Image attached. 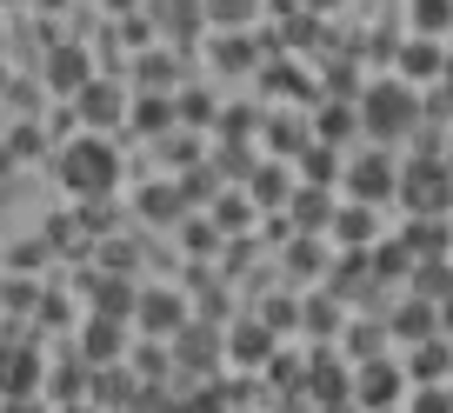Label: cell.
<instances>
[{
    "instance_id": "6",
    "label": "cell",
    "mask_w": 453,
    "mask_h": 413,
    "mask_svg": "<svg viewBox=\"0 0 453 413\" xmlns=\"http://www.w3.org/2000/svg\"><path fill=\"white\" fill-rule=\"evenodd\" d=\"M73 114H81L87 127H113V120L127 114V87H120V80H100V73H87V80L73 87Z\"/></svg>"
},
{
    "instance_id": "5",
    "label": "cell",
    "mask_w": 453,
    "mask_h": 413,
    "mask_svg": "<svg viewBox=\"0 0 453 413\" xmlns=\"http://www.w3.org/2000/svg\"><path fill=\"white\" fill-rule=\"evenodd\" d=\"M127 314L141 320V333H147V340H167V333L187 320V300H180V287H147V294H134V307H127Z\"/></svg>"
},
{
    "instance_id": "45",
    "label": "cell",
    "mask_w": 453,
    "mask_h": 413,
    "mask_svg": "<svg viewBox=\"0 0 453 413\" xmlns=\"http://www.w3.org/2000/svg\"><path fill=\"white\" fill-rule=\"evenodd\" d=\"M0 7H14V0H0Z\"/></svg>"
},
{
    "instance_id": "41",
    "label": "cell",
    "mask_w": 453,
    "mask_h": 413,
    "mask_svg": "<svg viewBox=\"0 0 453 413\" xmlns=\"http://www.w3.org/2000/svg\"><path fill=\"white\" fill-rule=\"evenodd\" d=\"M60 413H107V407H94V400H73V407H60Z\"/></svg>"
},
{
    "instance_id": "38",
    "label": "cell",
    "mask_w": 453,
    "mask_h": 413,
    "mask_svg": "<svg viewBox=\"0 0 453 413\" xmlns=\"http://www.w3.org/2000/svg\"><path fill=\"white\" fill-rule=\"evenodd\" d=\"M213 214H220V227H241V220H247V200H234V194H226L220 207H213Z\"/></svg>"
},
{
    "instance_id": "36",
    "label": "cell",
    "mask_w": 453,
    "mask_h": 413,
    "mask_svg": "<svg viewBox=\"0 0 453 413\" xmlns=\"http://www.w3.org/2000/svg\"><path fill=\"white\" fill-rule=\"evenodd\" d=\"M173 114H187V120H207V114H213V100H207V94H187V100H173Z\"/></svg>"
},
{
    "instance_id": "37",
    "label": "cell",
    "mask_w": 453,
    "mask_h": 413,
    "mask_svg": "<svg viewBox=\"0 0 453 413\" xmlns=\"http://www.w3.org/2000/svg\"><path fill=\"white\" fill-rule=\"evenodd\" d=\"M187 247H194V254H213V227L207 220H187Z\"/></svg>"
},
{
    "instance_id": "34",
    "label": "cell",
    "mask_w": 453,
    "mask_h": 413,
    "mask_svg": "<svg viewBox=\"0 0 453 413\" xmlns=\"http://www.w3.org/2000/svg\"><path fill=\"white\" fill-rule=\"evenodd\" d=\"M300 167H307L313 180L326 187V173H334V154H326V147H307V154H300Z\"/></svg>"
},
{
    "instance_id": "7",
    "label": "cell",
    "mask_w": 453,
    "mask_h": 413,
    "mask_svg": "<svg viewBox=\"0 0 453 413\" xmlns=\"http://www.w3.org/2000/svg\"><path fill=\"white\" fill-rule=\"evenodd\" d=\"M41 373H47V360H41L34 340H0V400L7 394H41Z\"/></svg>"
},
{
    "instance_id": "30",
    "label": "cell",
    "mask_w": 453,
    "mask_h": 413,
    "mask_svg": "<svg viewBox=\"0 0 453 413\" xmlns=\"http://www.w3.org/2000/svg\"><path fill=\"white\" fill-rule=\"evenodd\" d=\"M141 87L147 94H167L173 87V54H141Z\"/></svg>"
},
{
    "instance_id": "29",
    "label": "cell",
    "mask_w": 453,
    "mask_h": 413,
    "mask_svg": "<svg viewBox=\"0 0 453 413\" xmlns=\"http://www.w3.org/2000/svg\"><path fill=\"white\" fill-rule=\"evenodd\" d=\"M226 386H200V394H173V413H226Z\"/></svg>"
},
{
    "instance_id": "10",
    "label": "cell",
    "mask_w": 453,
    "mask_h": 413,
    "mask_svg": "<svg viewBox=\"0 0 453 413\" xmlns=\"http://www.w3.org/2000/svg\"><path fill=\"white\" fill-rule=\"evenodd\" d=\"M326 233L354 254V247H373V241H380V220H373L367 200H347V207H334V214H326Z\"/></svg>"
},
{
    "instance_id": "1",
    "label": "cell",
    "mask_w": 453,
    "mask_h": 413,
    "mask_svg": "<svg viewBox=\"0 0 453 413\" xmlns=\"http://www.w3.org/2000/svg\"><path fill=\"white\" fill-rule=\"evenodd\" d=\"M354 127H367L373 141H407V134L420 127V87H407L400 73H387V80L360 87Z\"/></svg>"
},
{
    "instance_id": "44",
    "label": "cell",
    "mask_w": 453,
    "mask_h": 413,
    "mask_svg": "<svg viewBox=\"0 0 453 413\" xmlns=\"http://www.w3.org/2000/svg\"><path fill=\"white\" fill-rule=\"evenodd\" d=\"M280 413H307V407H300V400H294V394H287V407H280Z\"/></svg>"
},
{
    "instance_id": "16",
    "label": "cell",
    "mask_w": 453,
    "mask_h": 413,
    "mask_svg": "<svg viewBox=\"0 0 453 413\" xmlns=\"http://www.w3.org/2000/svg\"><path fill=\"white\" fill-rule=\"evenodd\" d=\"M87 373H94L87 360H60V367L41 373V394H54L60 407H73V400H87Z\"/></svg>"
},
{
    "instance_id": "27",
    "label": "cell",
    "mask_w": 453,
    "mask_h": 413,
    "mask_svg": "<svg viewBox=\"0 0 453 413\" xmlns=\"http://www.w3.org/2000/svg\"><path fill=\"white\" fill-rule=\"evenodd\" d=\"M141 214H147V220H180V214H187L180 187H147V194H141Z\"/></svg>"
},
{
    "instance_id": "15",
    "label": "cell",
    "mask_w": 453,
    "mask_h": 413,
    "mask_svg": "<svg viewBox=\"0 0 453 413\" xmlns=\"http://www.w3.org/2000/svg\"><path fill=\"white\" fill-rule=\"evenodd\" d=\"M87 73H94L87 47H54V54H47V87H54V94H73Z\"/></svg>"
},
{
    "instance_id": "17",
    "label": "cell",
    "mask_w": 453,
    "mask_h": 413,
    "mask_svg": "<svg viewBox=\"0 0 453 413\" xmlns=\"http://www.w3.org/2000/svg\"><path fill=\"white\" fill-rule=\"evenodd\" d=\"M413 386L426 380H447V333H426V340H413V367H407Z\"/></svg>"
},
{
    "instance_id": "3",
    "label": "cell",
    "mask_w": 453,
    "mask_h": 413,
    "mask_svg": "<svg viewBox=\"0 0 453 413\" xmlns=\"http://www.w3.org/2000/svg\"><path fill=\"white\" fill-rule=\"evenodd\" d=\"M394 200L407 207V214H447V200H453L447 160L420 154V160H407V167H394Z\"/></svg>"
},
{
    "instance_id": "18",
    "label": "cell",
    "mask_w": 453,
    "mask_h": 413,
    "mask_svg": "<svg viewBox=\"0 0 453 413\" xmlns=\"http://www.w3.org/2000/svg\"><path fill=\"white\" fill-rule=\"evenodd\" d=\"M394 333H400V340H426V333H440V300H407V307H394Z\"/></svg>"
},
{
    "instance_id": "22",
    "label": "cell",
    "mask_w": 453,
    "mask_h": 413,
    "mask_svg": "<svg viewBox=\"0 0 453 413\" xmlns=\"http://www.w3.org/2000/svg\"><path fill=\"white\" fill-rule=\"evenodd\" d=\"M260 7H267V0H200V14H207L213 27H254Z\"/></svg>"
},
{
    "instance_id": "28",
    "label": "cell",
    "mask_w": 453,
    "mask_h": 413,
    "mask_svg": "<svg viewBox=\"0 0 453 413\" xmlns=\"http://www.w3.org/2000/svg\"><path fill=\"white\" fill-rule=\"evenodd\" d=\"M453 27V0H413V34H447Z\"/></svg>"
},
{
    "instance_id": "12",
    "label": "cell",
    "mask_w": 453,
    "mask_h": 413,
    "mask_svg": "<svg viewBox=\"0 0 453 413\" xmlns=\"http://www.w3.org/2000/svg\"><path fill=\"white\" fill-rule=\"evenodd\" d=\"M347 194L367 200V207H380V200H394V154L387 147H373L367 160L354 167V180H347Z\"/></svg>"
},
{
    "instance_id": "11",
    "label": "cell",
    "mask_w": 453,
    "mask_h": 413,
    "mask_svg": "<svg viewBox=\"0 0 453 413\" xmlns=\"http://www.w3.org/2000/svg\"><path fill=\"white\" fill-rule=\"evenodd\" d=\"M81 360H87V367H107V360H127V320H113V314H94V320H87V340H81Z\"/></svg>"
},
{
    "instance_id": "14",
    "label": "cell",
    "mask_w": 453,
    "mask_h": 413,
    "mask_svg": "<svg viewBox=\"0 0 453 413\" xmlns=\"http://www.w3.org/2000/svg\"><path fill=\"white\" fill-rule=\"evenodd\" d=\"M300 394L320 400V407H340V400H347V367H340L334 354H313V367L300 373Z\"/></svg>"
},
{
    "instance_id": "25",
    "label": "cell",
    "mask_w": 453,
    "mask_h": 413,
    "mask_svg": "<svg viewBox=\"0 0 453 413\" xmlns=\"http://www.w3.org/2000/svg\"><path fill=\"white\" fill-rule=\"evenodd\" d=\"M407 273H413V294L420 300H447V254L420 260V267H407Z\"/></svg>"
},
{
    "instance_id": "32",
    "label": "cell",
    "mask_w": 453,
    "mask_h": 413,
    "mask_svg": "<svg viewBox=\"0 0 453 413\" xmlns=\"http://www.w3.org/2000/svg\"><path fill=\"white\" fill-rule=\"evenodd\" d=\"M354 134V107H320V141H347Z\"/></svg>"
},
{
    "instance_id": "13",
    "label": "cell",
    "mask_w": 453,
    "mask_h": 413,
    "mask_svg": "<svg viewBox=\"0 0 453 413\" xmlns=\"http://www.w3.org/2000/svg\"><path fill=\"white\" fill-rule=\"evenodd\" d=\"M273 354V333L260 327V320H241V327L220 333V360H241V367H267Z\"/></svg>"
},
{
    "instance_id": "8",
    "label": "cell",
    "mask_w": 453,
    "mask_h": 413,
    "mask_svg": "<svg viewBox=\"0 0 453 413\" xmlns=\"http://www.w3.org/2000/svg\"><path fill=\"white\" fill-rule=\"evenodd\" d=\"M400 80L407 87H440L447 80V47L434 41V34H420V41H400Z\"/></svg>"
},
{
    "instance_id": "39",
    "label": "cell",
    "mask_w": 453,
    "mask_h": 413,
    "mask_svg": "<svg viewBox=\"0 0 453 413\" xmlns=\"http://www.w3.org/2000/svg\"><path fill=\"white\" fill-rule=\"evenodd\" d=\"M294 214H300V220H313V227H320V220H326V200H320V194H300V207H294Z\"/></svg>"
},
{
    "instance_id": "35",
    "label": "cell",
    "mask_w": 453,
    "mask_h": 413,
    "mask_svg": "<svg viewBox=\"0 0 453 413\" xmlns=\"http://www.w3.org/2000/svg\"><path fill=\"white\" fill-rule=\"evenodd\" d=\"M254 180H260V187H254V200H260V207H273V200H280V173H273V167H260Z\"/></svg>"
},
{
    "instance_id": "24",
    "label": "cell",
    "mask_w": 453,
    "mask_h": 413,
    "mask_svg": "<svg viewBox=\"0 0 453 413\" xmlns=\"http://www.w3.org/2000/svg\"><path fill=\"white\" fill-rule=\"evenodd\" d=\"M213 60H220V67H254V41H247V27H220Z\"/></svg>"
},
{
    "instance_id": "31",
    "label": "cell",
    "mask_w": 453,
    "mask_h": 413,
    "mask_svg": "<svg viewBox=\"0 0 453 413\" xmlns=\"http://www.w3.org/2000/svg\"><path fill=\"white\" fill-rule=\"evenodd\" d=\"M300 320H307V333H313V340H326V333H334V294H320V300H313V307H307V314H300Z\"/></svg>"
},
{
    "instance_id": "2",
    "label": "cell",
    "mask_w": 453,
    "mask_h": 413,
    "mask_svg": "<svg viewBox=\"0 0 453 413\" xmlns=\"http://www.w3.org/2000/svg\"><path fill=\"white\" fill-rule=\"evenodd\" d=\"M60 187H67L73 200H107L113 187H120V154H113V141H100V134L67 141L60 147Z\"/></svg>"
},
{
    "instance_id": "33",
    "label": "cell",
    "mask_w": 453,
    "mask_h": 413,
    "mask_svg": "<svg viewBox=\"0 0 453 413\" xmlns=\"http://www.w3.org/2000/svg\"><path fill=\"white\" fill-rule=\"evenodd\" d=\"M260 327H267V333L300 327V307H294V300H267V307H260Z\"/></svg>"
},
{
    "instance_id": "9",
    "label": "cell",
    "mask_w": 453,
    "mask_h": 413,
    "mask_svg": "<svg viewBox=\"0 0 453 413\" xmlns=\"http://www.w3.org/2000/svg\"><path fill=\"white\" fill-rule=\"evenodd\" d=\"M167 340H173V367H187V373L220 367V333H213V327H187V320H180Z\"/></svg>"
},
{
    "instance_id": "46",
    "label": "cell",
    "mask_w": 453,
    "mask_h": 413,
    "mask_svg": "<svg viewBox=\"0 0 453 413\" xmlns=\"http://www.w3.org/2000/svg\"><path fill=\"white\" fill-rule=\"evenodd\" d=\"M226 413H234V407H226Z\"/></svg>"
},
{
    "instance_id": "4",
    "label": "cell",
    "mask_w": 453,
    "mask_h": 413,
    "mask_svg": "<svg viewBox=\"0 0 453 413\" xmlns=\"http://www.w3.org/2000/svg\"><path fill=\"white\" fill-rule=\"evenodd\" d=\"M400 394H407V373H400L387 354H373L360 373H347V400H354L360 413H373V407H400Z\"/></svg>"
},
{
    "instance_id": "21",
    "label": "cell",
    "mask_w": 453,
    "mask_h": 413,
    "mask_svg": "<svg viewBox=\"0 0 453 413\" xmlns=\"http://www.w3.org/2000/svg\"><path fill=\"white\" fill-rule=\"evenodd\" d=\"M154 14H160V27L180 34V41H194L200 20H207V14H200V0H154Z\"/></svg>"
},
{
    "instance_id": "20",
    "label": "cell",
    "mask_w": 453,
    "mask_h": 413,
    "mask_svg": "<svg viewBox=\"0 0 453 413\" xmlns=\"http://www.w3.org/2000/svg\"><path fill=\"white\" fill-rule=\"evenodd\" d=\"M87 287H94V314L127 320V307H134V287L120 280V273H87Z\"/></svg>"
},
{
    "instance_id": "23",
    "label": "cell",
    "mask_w": 453,
    "mask_h": 413,
    "mask_svg": "<svg viewBox=\"0 0 453 413\" xmlns=\"http://www.w3.org/2000/svg\"><path fill=\"white\" fill-rule=\"evenodd\" d=\"M173 120H180V114H173V100H167V94H147V100H134V127H141V134H167Z\"/></svg>"
},
{
    "instance_id": "43",
    "label": "cell",
    "mask_w": 453,
    "mask_h": 413,
    "mask_svg": "<svg viewBox=\"0 0 453 413\" xmlns=\"http://www.w3.org/2000/svg\"><path fill=\"white\" fill-rule=\"evenodd\" d=\"M7 87H14V73H7V60H0V94H7Z\"/></svg>"
},
{
    "instance_id": "26",
    "label": "cell",
    "mask_w": 453,
    "mask_h": 413,
    "mask_svg": "<svg viewBox=\"0 0 453 413\" xmlns=\"http://www.w3.org/2000/svg\"><path fill=\"white\" fill-rule=\"evenodd\" d=\"M407 413H453V394H447V380H426V386H407Z\"/></svg>"
},
{
    "instance_id": "19",
    "label": "cell",
    "mask_w": 453,
    "mask_h": 413,
    "mask_svg": "<svg viewBox=\"0 0 453 413\" xmlns=\"http://www.w3.org/2000/svg\"><path fill=\"white\" fill-rule=\"evenodd\" d=\"M400 241H407V254H420V260L447 254V214H413V227L400 233Z\"/></svg>"
},
{
    "instance_id": "42",
    "label": "cell",
    "mask_w": 453,
    "mask_h": 413,
    "mask_svg": "<svg viewBox=\"0 0 453 413\" xmlns=\"http://www.w3.org/2000/svg\"><path fill=\"white\" fill-rule=\"evenodd\" d=\"M334 7H340V0H307V14H334Z\"/></svg>"
},
{
    "instance_id": "40",
    "label": "cell",
    "mask_w": 453,
    "mask_h": 413,
    "mask_svg": "<svg viewBox=\"0 0 453 413\" xmlns=\"http://www.w3.org/2000/svg\"><path fill=\"white\" fill-rule=\"evenodd\" d=\"M0 413H47V407H41V394H7V407H0Z\"/></svg>"
}]
</instances>
